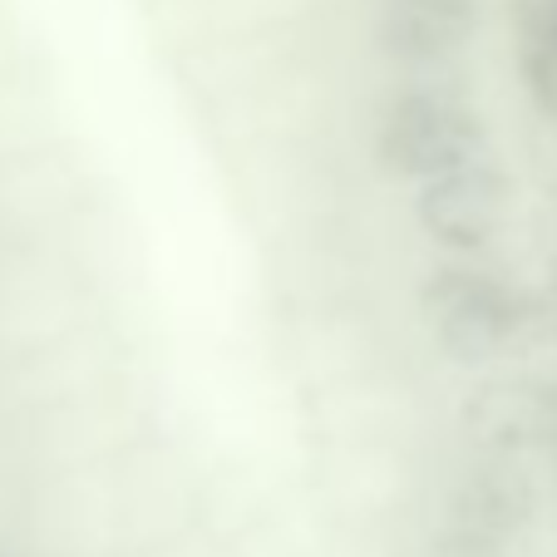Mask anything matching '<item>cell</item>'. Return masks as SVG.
<instances>
[{
  "instance_id": "6da1fadb",
  "label": "cell",
  "mask_w": 557,
  "mask_h": 557,
  "mask_svg": "<svg viewBox=\"0 0 557 557\" xmlns=\"http://www.w3.org/2000/svg\"><path fill=\"white\" fill-rule=\"evenodd\" d=\"M479 144H484V128L459 99L420 89V95H405L385 109L375 153L395 178L430 183L440 173L479 163Z\"/></svg>"
},
{
  "instance_id": "7a4b0ae2",
  "label": "cell",
  "mask_w": 557,
  "mask_h": 557,
  "mask_svg": "<svg viewBox=\"0 0 557 557\" xmlns=\"http://www.w3.org/2000/svg\"><path fill=\"white\" fill-rule=\"evenodd\" d=\"M434 341L463 366L494 360L518 331V301L498 276L469 267H440L420 292Z\"/></svg>"
},
{
  "instance_id": "3957f363",
  "label": "cell",
  "mask_w": 557,
  "mask_h": 557,
  "mask_svg": "<svg viewBox=\"0 0 557 557\" xmlns=\"http://www.w3.org/2000/svg\"><path fill=\"white\" fill-rule=\"evenodd\" d=\"M414 218H420L424 237L444 252H479L508 222V178L494 163L440 173V178L420 183Z\"/></svg>"
}]
</instances>
